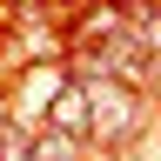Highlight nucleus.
<instances>
[{
    "label": "nucleus",
    "instance_id": "obj_2",
    "mask_svg": "<svg viewBox=\"0 0 161 161\" xmlns=\"http://www.w3.org/2000/svg\"><path fill=\"white\" fill-rule=\"evenodd\" d=\"M47 128H54V134H94V114H87V80L54 87V101H47Z\"/></svg>",
    "mask_w": 161,
    "mask_h": 161
},
{
    "label": "nucleus",
    "instance_id": "obj_1",
    "mask_svg": "<svg viewBox=\"0 0 161 161\" xmlns=\"http://www.w3.org/2000/svg\"><path fill=\"white\" fill-rule=\"evenodd\" d=\"M87 114H94V134H128L134 128V94L121 80H87Z\"/></svg>",
    "mask_w": 161,
    "mask_h": 161
}]
</instances>
